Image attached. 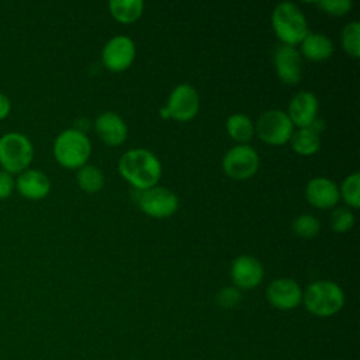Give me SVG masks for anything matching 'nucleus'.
Returning a JSON list of instances; mask_svg holds the SVG:
<instances>
[{
    "label": "nucleus",
    "instance_id": "obj_16",
    "mask_svg": "<svg viewBox=\"0 0 360 360\" xmlns=\"http://www.w3.org/2000/svg\"><path fill=\"white\" fill-rule=\"evenodd\" d=\"M94 127L100 139L110 146H118L127 139V125L124 120L112 111L100 114L94 122Z\"/></svg>",
    "mask_w": 360,
    "mask_h": 360
},
{
    "label": "nucleus",
    "instance_id": "obj_22",
    "mask_svg": "<svg viewBox=\"0 0 360 360\" xmlns=\"http://www.w3.org/2000/svg\"><path fill=\"white\" fill-rule=\"evenodd\" d=\"M79 187L86 193H97L104 186V176L101 170L93 165H84L76 174Z\"/></svg>",
    "mask_w": 360,
    "mask_h": 360
},
{
    "label": "nucleus",
    "instance_id": "obj_11",
    "mask_svg": "<svg viewBox=\"0 0 360 360\" xmlns=\"http://www.w3.org/2000/svg\"><path fill=\"white\" fill-rule=\"evenodd\" d=\"M267 301L277 309L288 311L297 308L302 301V290L300 284L288 277L273 280L266 290Z\"/></svg>",
    "mask_w": 360,
    "mask_h": 360
},
{
    "label": "nucleus",
    "instance_id": "obj_24",
    "mask_svg": "<svg viewBox=\"0 0 360 360\" xmlns=\"http://www.w3.org/2000/svg\"><path fill=\"white\" fill-rule=\"evenodd\" d=\"M319 221L309 214H302L297 217L292 222V231L298 238L302 239H311L315 238L319 232Z\"/></svg>",
    "mask_w": 360,
    "mask_h": 360
},
{
    "label": "nucleus",
    "instance_id": "obj_10",
    "mask_svg": "<svg viewBox=\"0 0 360 360\" xmlns=\"http://www.w3.org/2000/svg\"><path fill=\"white\" fill-rule=\"evenodd\" d=\"M200 107V98L195 89L190 84H179L173 89L167 100V112L176 121H188L195 117Z\"/></svg>",
    "mask_w": 360,
    "mask_h": 360
},
{
    "label": "nucleus",
    "instance_id": "obj_3",
    "mask_svg": "<svg viewBox=\"0 0 360 360\" xmlns=\"http://www.w3.org/2000/svg\"><path fill=\"white\" fill-rule=\"evenodd\" d=\"M271 25L276 35L284 45L294 46L301 44L308 31V24L304 13L290 1L278 3L271 14Z\"/></svg>",
    "mask_w": 360,
    "mask_h": 360
},
{
    "label": "nucleus",
    "instance_id": "obj_4",
    "mask_svg": "<svg viewBox=\"0 0 360 360\" xmlns=\"http://www.w3.org/2000/svg\"><path fill=\"white\" fill-rule=\"evenodd\" d=\"M91 153V145L83 131L69 128L62 131L53 143L55 159L68 169H80Z\"/></svg>",
    "mask_w": 360,
    "mask_h": 360
},
{
    "label": "nucleus",
    "instance_id": "obj_9",
    "mask_svg": "<svg viewBox=\"0 0 360 360\" xmlns=\"http://www.w3.org/2000/svg\"><path fill=\"white\" fill-rule=\"evenodd\" d=\"M135 44L125 35H117L108 39L103 48V63L108 70L122 72L129 68L135 59Z\"/></svg>",
    "mask_w": 360,
    "mask_h": 360
},
{
    "label": "nucleus",
    "instance_id": "obj_6",
    "mask_svg": "<svg viewBox=\"0 0 360 360\" xmlns=\"http://www.w3.org/2000/svg\"><path fill=\"white\" fill-rule=\"evenodd\" d=\"M259 138L269 145H283L290 141L294 125L287 112L281 110L264 111L256 124Z\"/></svg>",
    "mask_w": 360,
    "mask_h": 360
},
{
    "label": "nucleus",
    "instance_id": "obj_23",
    "mask_svg": "<svg viewBox=\"0 0 360 360\" xmlns=\"http://www.w3.org/2000/svg\"><path fill=\"white\" fill-rule=\"evenodd\" d=\"M359 35H360V24L357 21L349 22L342 30V35H340L342 46L352 58H359V55H360Z\"/></svg>",
    "mask_w": 360,
    "mask_h": 360
},
{
    "label": "nucleus",
    "instance_id": "obj_27",
    "mask_svg": "<svg viewBox=\"0 0 360 360\" xmlns=\"http://www.w3.org/2000/svg\"><path fill=\"white\" fill-rule=\"evenodd\" d=\"M215 300H217V304L219 307L231 309V308H235L240 304L242 294L236 287H225V288H221L218 291Z\"/></svg>",
    "mask_w": 360,
    "mask_h": 360
},
{
    "label": "nucleus",
    "instance_id": "obj_20",
    "mask_svg": "<svg viewBox=\"0 0 360 360\" xmlns=\"http://www.w3.org/2000/svg\"><path fill=\"white\" fill-rule=\"evenodd\" d=\"M290 142H291V148L297 153L305 155V156L315 153L321 146L319 135L309 128H300L298 131L292 132Z\"/></svg>",
    "mask_w": 360,
    "mask_h": 360
},
{
    "label": "nucleus",
    "instance_id": "obj_5",
    "mask_svg": "<svg viewBox=\"0 0 360 360\" xmlns=\"http://www.w3.org/2000/svg\"><path fill=\"white\" fill-rule=\"evenodd\" d=\"M34 158L31 141L20 132H8L0 138V165L4 172L21 173Z\"/></svg>",
    "mask_w": 360,
    "mask_h": 360
},
{
    "label": "nucleus",
    "instance_id": "obj_2",
    "mask_svg": "<svg viewBox=\"0 0 360 360\" xmlns=\"http://www.w3.org/2000/svg\"><path fill=\"white\" fill-rule=\"evenodd\" d=\"M302 301L308 312L315 316H332L345 304L343 290L333 281L319 280L311 283L302 292Z\"/></svg>",
    "mask_w": 360,
    "mask_h": 360
},
{
    "label": "nucleus",
    "instance_id": "obj_19",
    "mask_svg": "<svg viewBox=\"0 0 360 360\" xmlns=\"http://www.w3.org/2000/svg\"><path fill=\"white\" fill-rule=\"evenodd\" d=\"M111 15L124 24H131L136 21L143 10L142 0H112L108 3Z\"/></svg>",
    "mask_w": 360,
    "mask_h": 360
},
{
    "label": "nucleus",
    "instance_id": "obj_13",
    "mask_svg": "<svg viewBox=\"0 0 360 360\" xmlns=\"http://www.w3.org/2000/svg\"><path fill=\"white\" fill-rule=\"evenodd\" d=\"M274 66L277 76L287 84H295L302 75L301 55L295 46L278 45L274 51Z\"/></svg>",
    "mask_w": 360,
    "mask_h": 360
},
{
    "label": "nucleus",
    "instance_id": "obj_25",
    "mask_svg": "<svg viewBox=\"0 0 360 360\" xmlns=\"http://www.w3.org/2000/svg\"><path fill=\"white\" fill-rule=\"evenodd\" d=\"M359 187H360V174L356 172L350 176H347L339 190V194H342L343 200L349 207L359 208L360 207V197H359Z\"/></svg>",
    "mask_w": 360,
    "mask_h": 360
},
{
    "label": "nucleus",
    "instance_id": "obj_21",
    "mask_svg": "<svg viewBox=\"0 0 360 360\" xmlns=\"http://www.w3.org/2000/svg\"><path fill=\"white\" fill-rule=\"evenodd\" d=\"M226 131L231 135V138L236 142H240L243 145L245 142L250 141L255 132V127L245 114H233L226 121Z\"/></svg>",
    "mask_w": 360,
    "mask_h": 360
},
{
    "label": "nucleus",
    "instance_id": "obj_29",
    "mask_svg": "<svg viewBox=\"0 0 360 360\" xmlns=\"http://www.w3.org/2000/svg\"><path fill=\"white\" fill-rule=\"evenodd\" d=\"M15 187L13 176L4 170H0V198L8 197Z\"/></svg>",
    "mask_w": 360,
    "mask_h": 360
},
{
    "label": "nucleus",
    "instance_id": "obj_15",
    "mask_svg": "<svg viewBox=\"0 0 360 360\" xmlns=\"http://www.w3.org/2000/svg\"><path fill=\"white\" fill-rule=\"evenodd\" d=\"M307 200L316 208H330L339 201V188L336 183L326 177H314L305 188Z\"/></svg>",
    "mask_w": 360,
    "mask_h": 360
},
{
    "label": "nucleus",
    "instance_id": "obj_17",
    "mask_svg": "<svg viewBox=\"0 0 360 360\" xmlns=\"http://www.w3.org/2000/svg\"><path fill=\"white\" fill-rule=\"evenodd\" d=\"M17 190L21 195L30 200H39L48 195L51 190V181L48 176L37 169H27L17 177Z\"/></svg>",
    "mask_w": 360,
    "mask_h": 360
},
{
    "label": "nucleus",
    "instance_id": "obj_30",
    "mask_svg": "<svg viewBox=\"0 0 360 360\" xmlns=\"http://www.w3.org/2000/svg\"><path fill=\"white\" fill-rule=\"evenodd\" d=\"M10 108H11V104H10L8 97L0 91V120L6 118L8 115Z\"/></svg>",
    "mask_w": 360,
    "mask_h": 360
},
{
    "label": "nucleus",
    "instance_id": "obj_1",
    "mask_svg": "<svg viewBox=\"0 0 360 360\" xmlns=\"http://www.w3.org/2000/svg\"><path fill=\"white\" fill-rule=\"evenodd\" d=\"M118 170L139 191L156 186L162 174L160 162L146 149H131L125 152L118 162Z\"/></svg>",
    "mask_w": 360,
    "mask_h": 360
},
{
    "label": "nucleus",
    "instance_id": "obj_28",
    "mask_svg": "<svg viewBox=\"0 0 360 360\" xmlns=\"http://www.w3.org/2000/svg\"><path fill=\"white\" fill-rule=\"evenodd\" d=\"M318 6L328 14L343 15L352 8L353 3L350 0H321Z\"/></svg>",
    "mask_w": 360,
    "mask_h": 360
},
{
    "label": "nucleus",
    "instance_id": "obj_18",
    "mask_svg": "<svg viewBox=\"0 0 360 360\" xmlns=\"http://www.w3.org/2000/svg\"><path fill=\"white\" fill-rule=\"evenodd\" d=\"M301 52L309 60H325L332 56L333 44L321 32H308L301 41Z\"/></svg>",
    "mask_w": 360,
    "mask_h": 360
},
{
    "label": "nucleus",
    "instance_id": "obj_12",
    "mask_svg": "<svg viewBox=\"0 0 360 360\" xmlns=\"http://www.w3.org/2000/svg\"><path fill=\"white\" fill-rule=\"evenodd\" d=\"M263 266L262 263L249 255L238 256L231 266V277L236 287L250 290L259 285L263 280Z\"/></svg>",
    "mask_w": 360,
    "mask_h": 360
},
{
    "label": "nucleus",
    "instance_id": "obj_26",
    "mask_svg": "<svg viewBox=\"0 0 360 360\" xmlns=\"http://www.w3.org/2000/svg\"><path fill=\"white\" fill-rule=\"evenodd\" d=\"M354 225V215L347 207L336 208L330 215V226L335 232H346Z\"/></svg>",
    "mask_w": 360,
    "mask_h": 360
},
{
    "label": "nucleus",
    "instance_id": "obj_8",
    "mask_svg": "<svg viewBox=\"0 0 360 360\" xmlns=\"http://www.w3.org/2000/svg\"><path fill=\"white\" fill-rule=\"evenodd\" d=\"M222 169L235 180L249 179L259 169L257 152L245 143L236 145L225 153L222 159Z\"/></svg>",
    "mask_w": 360,
    "mask_h": 360
},
{
    "label": "nucleus",
    "instance_id": "obj_14",
    "mask_svg": "<svg viewBox=\"0 0 360 360\" xmlns=\"http://www.w3.org/2000/svg\"><path fill=\"white\" fill-rule=\"evenodd\" d=\"M318 98L311 91H300L288 104V118L292 125L300 128H308L318 117Z\"/></svg>",
    "mask_w": 360,
    "mask_h": 360
},
{
    "label": "nucleus",
    "instance_id": "obj_7",
    "mask_svg": "<svg viewBox=\"0 0 360 360\" xmlns=\"http://www.w3.org/2000/svg\"><path fill=\"white\" fill-rule=\"evenodd\" d=\"M136 201L141 211L153 218H167L173 215L179 207L177 195L162 186L141 190Z\"/></svg>",
    "mask_w": 360,
    "mask_h": 360
}]
</instances>
